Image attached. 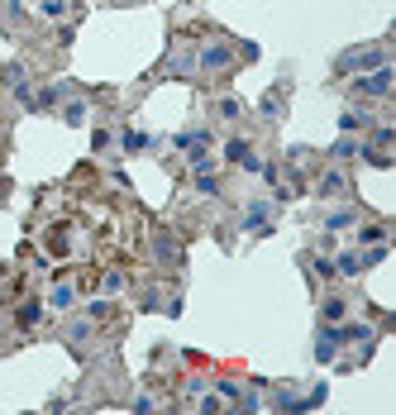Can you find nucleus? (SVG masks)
<instances>
[{
    "label": "nucleus",
    "instance_id": "obj_4",
    "mask_svg": "<svg viewBox=\"0 0 396 415\" xmlns=\"http://www.w3.org/2000/svg\"><path fill=\"white\" fill-rule=\"evenodd\" d=\"M224 163H234V167H244V172H263V158L253 153L248 139H229V143H224Z\"/></svg>",
    "mask_w": 396,
    "mask_h": 415
},
{
    "label": "nucleus",
    "instance_id": "obj_16",
    "mask_svg": "<svg viewBox=\"0 0 396 415\" xmlns=\"http://www.w3.org/2000/svg\"><path fill=\"white\" fill-rule=\"evenodd\" d=\"M349 224H358V210H353V206L329 210V215H325V229H349Z\"/></svg>",
    "mask_w": 396,
    "mask_h": 415
},
{
    "label": "nucleus",
    "instance_id": "obj_8",
    "mask_svg": "<svg viewBox=\"0 0 396 415\" xmlns=\"http://www.w3.org/2000/svg\"><path fill=\"white\" fill-rule=\"evenodd\" d=\"M315 358H320V363H334V358H339V329H334V324H320V334H315Z\"/></svg>",
    "mask_w": 396,
    "mask_h": 415
},
{
    "label": "nucleus",
    "instance_id": "obj_11",
    "mask_svg": "<svg viewBox=\"0 0 396 415\" xmlns=\"http://www.w3.org/2000/svg\"><path fill=\"white\" fill-rule=\"evenodd\" d=\"M48 306H53V311H72V306H77V287H72V282H58L53 296H48Z\"/></svg>",
    "mask_w": 396,
    "mask_h": 415
},
{
    "label": "nucleus",
    "instance_id": "obj_33",
    "mask_svg": "<svg viewBox=\"0 0 396 415\" xmlns=\"http://www.w3.org/2000/svg\"><path fill=\"white\" fill-rule=\"evenodd\" d=\"M0 134H5V129H0Z\"/></svg>",
    "mask_w": 396,
    "mask_h": 415
},
{
    "label": "nucleus",
    "instance_id": "obj_5",
    "mask_svg": "<svg viewBox=\"0 0 396 415\" xmlns=\"http://www.w3.org/2000/svg\"><path fill=\"white\" fill-rule=\"evenodd\" d=\"M153 258L163 268H182V244H177L172 229H153Z\"/></svg>",
    "mask_w": 396,
    "mask_h": 415
},
{
    "label": "nucleus",
    "instance_id": "obj_27",
    "mask_svg": "<svg viewBox=\"0 0 396 415\" xmlns=\"http://www.w3.org/2000/svg\"><path fill=\"white\" fill-rule=\"evenodd\" d=\"M215 392H220L224 401H239V382H229V377H224V382H215Z\"/></svg>",
    "mask_w": 396,
    "mask_h": 415
},
{
    "label": "nucleus",
    "instance_id": "obj_18",
    "mask_svg": "<svg viewBox=\"0 0 396 415\" xmlns=\"http://www.w3.org/2000/svg\"><path fill=\"white\" fill-rule=\"evenodd\" d=\"M215 115H220V119H229V124H234V119H239V115H244V101H239V96H220V101H215Z\"/></svg>",
    "mask_w": 396,
    "mask_h": 415
},
{
    "label": "nucleus",
    "instance_id": "obj_1",
    "mask_svg": "<svg viewBox=\"0 0 396 415\" xmlns=\"http://www.w3.org/2000/svg\"><path fill=\"white\" fill-rule=\"evenodd\" d=\"M387 62V43H373V48H349L339 53V72H373Z\"/></svg>",
    "mask_w": 396,
    "mask_h": 415
},
{
    "label": "nucleus",
    "instance_id": "obj_29",
    "mask_svg": "<svg viewBox=\"0 0 396 415\" xmlns=\"http://www.w3.org/2000/svg\"><path fill=\"white\" fill-rule=\"evenodd\" d=\"M315 277L329 282V277H334V263H329V258H315Z\"/></svg>",
    "mask_w": 396,
    "mask_h": 415
},
{
    "label": "nucleus",
    "instance_id": "obj_32",
    "mask_svg": "<svg viewBox=\"0 0 396 415\" xmlns=\"http://www.w3.org/2000/svg\"><path fill=\"white\" fill-rule=\"evenodd\" d=\"M5 196H10V177L0 172V201H5Z\"/></svg>",
    "mask_w": 396,
    "mask_h": 415
},
{
    "label": "nucleus",
    "instance_id": "obj_31",
    "mask_svg": "<svg viewBox=\"0 0 396 415\" xmlns=\"http://www.w3.org/2000/svg\"><path fill=\"white\" fill-rule=\"evenodd\" d=\"M91 148H96V153H105V148H110V134H105V129H96V134H91Z\"/></svg>",
    "mask_w": 396,
    "mask_h": 415
},
{
    "label": "nucleus",
    "instance_id": "obj_9",
    "mask_svg": "<svg viewBox=\"0 0 396 415\" xmlns=\"http://www.w3.org/2000/svg\"><path fill=\"white\" fill-rule=\"evenodd\" d=\"M339 320H349V301L344 296H325L320 301V324H339Z\"/></svg>",
    "mask_w": 396,
    "mask_h": 415
},
{
    "label": "nucleus",
    "instance_id": "obj_12",
    "mask_svg": "<svg viewBox=\"0 0 396 415\" xmlns=\"http://www.w3.org/2000/svg\"><path fill=\"white\" fill-rule=\"evenodd\" d=\"M86 119H91V105H86V101H67V105H62V124H72V129H82Z\"/></svg>",
    "mask_w": 396,
    "mask_h": 415
},
{
    "label": "nucleus",
    "instance_id": "obj_20",
    "mask_svg": "<svg viewBox=\"0 0 396 415\" xmlns=\"http://www.w3.org/2000/svg\"><path fill=\"white\" fill-rule=\"evenodd\" d=\"M38 14L43 19H67L72 14V0H38Z\"/></svg>",
    "mask_w": 396,
    "mask_h": 415
},
{
    "label": "nucleus",
    "instance_id": "obj_23",
    "mask_svg": "<svg viewBox=\"0 0 396 415\" xmlns=\"http://www.w3.org/2000/svg\"><path fill=\"white\" fill-rule=\"evenodd\" d=\"M358 244L368 248V244H387V224H363L358 229Z\"/></svg>",
    "mask_w": 396,
    "mask_h": 415
},
{
    "label": "nucleus",
    "instance_id": "obj_14",
    "mask_svg": "<svg viewBox=\"0 0 396 415\" xmlns=\"http://www.w3.org/2000/svg\"><path fill=\"white\" fill-rule=\"evenodd\" d=\"M58 101H62V86H43V91H34L29 110H58Z\"/></svg>",
    "mask_w": 396,
    "mask_h": 415
},
{
    "label": "nucleus",
    "instance_id": "obj_7",
    "mask_svg": "<svg viewBox=\"0 0 396 415\" xmlns=\"http://www.w3.org/2000/svg\"><path fill=\"white\" fill-rule=\"evenodd\" d=\"M344 191H349V177H344V172H334V167L320 172V182H315V196H320V201H339Z\"/></svg>",
    "mask_w": 396,
    "mask_h": 415
},
{
    "label": "nucleus",
    "instance_id": "obj_13",
    "mask_svg": "<svg viewBox=\"0 0 396 415\" xmlns=\"http://www.w3.org/2000/svg\"><path fill=\"white\" fill-rule=\"evenodd\" d=\"M373 124V115H363V110H349V115H339V134H363Z\"/></svg>",
    "mask_w": 396,
    "mask_h": 415
},
{
    "label": "nucleus",
    "instance_id": "obj_26",
    "mask_svg": "<svg viewBox=\"0 0 396 415\" xmlns=\"http://www.w3.org/2000/svg\"><path fill=\"white\" fill-rule=\"evenodd\" d=\"M277 110H282V91H268V96H263V115H268V119H272V115H277Z\"/></svg>",
    "mask_w": 396,
    "mask_h": 415
},
{
    "label": "nucleus",
    "instance_id": "obj_19",
    "mask_svg": "<svg viewBox=\"0 0 396 415\" xmlns=\"http://www.w3.org/2000/svg\"><path fill=\"white\" fill-rule=\"evenodd\" d=\"M119 148L124 153H139V148H158V139L153 134H119Z\"/></svg>",
    "mask_w": 396,
    "mask_h": 415
},
{
    "label": "nucleus",
    "instance_id": "obj_17",
    "mask_svg": "<svg viewBox=\"0 0 396 415\" xmlns=\"http://www.w3.org/2000/svg\"><path fill=\"white\" fill-rule=\"evenodd\" d=\"M368 143H373V148H392L396 129H392V124H368Z\"/></svg>",
    "mask_w": 396,
    "mask_h": 415
},
{
    "label": "nucleus",
    "instance_id": "obj_22",
    "mask_svg": "<svg viewBox=\"0 0 396 415\" xmlns=\"http://www.w3.org/2000/svg\"><path fill=\"white\" fill-rule=\"evenodd\" d=\"M196 191H200V196H220V177H215V167L196 172Z\"/></svg>",
    "mask_w": 396,
    "mask_h": 415
},
{
    "label": "nucleus",
    "instance_id": "obj_2",
    "mask_svg": "<svg viewBox=\"0 0 396 415\" xmlns=\"http://www.w3.org/2000/svg\"><path fill=\"white\" fill-rule=\"evenodd\" d=\"M392 62H382V67H373V72H363L358 82H353V96H387L392 91Z\"/></svg>",
    "mask_w": 396,
    "mask_h": 415
},
{
    "label": "nucleus",
    "instance_id": "obj_28",
    "mask_svg": "<svg viewBox=\"0 0 396 415\" xmlns=\"http://www.w3.org/2000/svg\"><path fill=\"white\" fill-rule=\"evenodd\" d=\"M196 406H200L205 415H215V411H224V396H200Z\"/></svg>",
    "mask_w": 396,
    "mask_h": 415
},
{
    "label": "nucleus",
    "instance_id": "obj_10",
    "mask_svg": "<svg viewBox=\"0 0 396 415\" xmlns=\"http://www.w3.org/2000/svg\"><path fill=\"white\" fill-rule=\"evenodd\" d=\"M329 263H334V277H358V272H363V263H358V253H353V248H344V253H339V258H329Z\"/></svg>",
    "mask_w": 396,
    "mask_h": 415
},
{
    "label": "nucleus",
    "instance_id": "obj_21",
    "mask_svg": "<svg viewBox=\"0 0 396 415\" xmlns=\"http://www.w3.org/2000/svg\"><path fill=\"white\" fill-rule=\"evenodd\" d=\"M14 320H19V324H24V329H34V324H38V320H43V301H24V306H19V315H14Z\"/></svg>",
    "mask_w": 396,
    "mask_h": 415
},
{
    "label": "nucleus",
    "instance_id": "obj_3",
    "mask_svg": "<svg viewBox=\"0 0 396 415\" xmlns=\"http://www.w3.org/2000/svg\"><path fill=\"white\" fill-rule=\"evenodd\" d=\"M229 62H234V48H229V43H220V38L200 43V53H196V67H200V72H224Z\"/></svg>",
    "mask_w": 396,
    "mask_h": 415
},
{
    "label": "nucleus",
    "instance_id": "obj_15",
    "mask_svg": "<svg viewBox=\"0 0 396 415\" xmlns=\"http://www.w3.org/2000/svg\"><path fill=\"white\" fill-rule=\"evenodd\" d=\"M353 153H358V139H353V134H339V139L329 143V158H334V163H344V158H353Z\"/></svg>",
    "mask_w": 396,
    "mask_h": 415
},
{
    "label": "nucleus",
    "instance_id": "obj_6",
    "mask_svg": "<svg viewBox=\"0 0 396 415\" xmlns=\"http://www.w3.org/2000/svg\"><path fill=\"white\" fill-rule=\"evenodd\" d=\"M239 229H248V234H272V201H253V206L244 210Z\"/></svg>",
    "mask_w": 396,
    "mask_h": 415
},
{
    "label": "nucleus",
    "instance_id": "obj_24",
    "mask_svg": "<svg viewBox=\"0 0 396 415\" xmlns=\"http://www.w3.org/2000/svg\"><path fill=\"white\" fill-rule=\"evenodd\" d=\"M91 339V320H72L67 324V344H86Z\"/></svg>",
    "mask_w": 396,
    "mask_h": 415
},
{
    "label": "nucleus",
    "instance_id": "obj_30",
    "mask_svg": "<svg viewBox=\"0 0 396 415\" xmlns=\"http://www.w3.org/2000/svg\"><path fill=\"white\" fill-rule=\"evenodd\" d=\"M100 287H105V292H124V272H105Z\"/></svg>",
    "mask_w": 396,
    "mask_h": 415
},
{
    "label": "nucleus",
    "instance_id": "obj_25",
    "mask_svg": "<svg viewBox=\"0 0 396 415\" xmlns=\"http://www.w3.org/2000/svg\"><path fill=\"white\" fill-rule=\"evenodd\" d=\"M187 163H191L196 172H205V167H215V158H210V148H187Z\"/></svg>",
    "mask_w": 396,
    "mask_h": 415
}]
</instances>
